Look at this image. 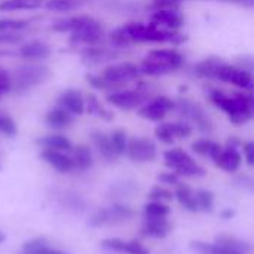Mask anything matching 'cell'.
<instances>
[{"instance_id":"cell-1","label":"cell","mask_w":254,"mask_h":254,"mask_svg":"<svg viewBox=\"0 0 254 254\" xmlns=\"http://www.w3.org/2000/svg\"><path fill=\"white\" fill-rule=\"evenodd\" d=\"M208 100L226 113L234 125H244L254 119V92L228 94L220 89H210Z\"/></svg>"},{"instance_id":"cell-2","label":"cell","mask_w":254,"mask_h":254,"mask_svg":"<svg viewBox=\"0 0 254 254\" xmlns=\"http://www.w3.org/2000/svg\"><path fill=\"white\" fill-rule=\"evenodd\" d=\"M125 33L132 43H171L179 46L188 40V36L176 30H167L155 25L153 22H128L124 25Z\"/></svg>"},{"instance_id":"cell-3","label":"cell","mask_w":254,"mask_h":254,"mask_svg":"<svg viewBox=\"0 0 254 254\" xmlns=\"http://www.w3.org/2000/svg\"><path fill=\"white\" fill-rule=\"evenodd\" d=\"M185 65V57L177 49H152L143 58L140 67L141 74L159 77L180 70Z\"/></svg>"},{"instance_id":"cell-4","label":"cell","mask_w":254,"mask_h":254,"mask_svg":"<svg viewBox=\"0 0 254 254\" xmlns=\"http://www.w3.org/2000/svg\"><path fill=\"white\" fill-rule=\"evenodd\" d=\"M12 94H25L46 83L52 71L48 65L40 63H25L10 71Z\"/></svg>"},{"instance_id":"cell-5","label":"cell","mask_w":254,"mask_h":254,"mask_svg":"<svg viewBox=\"0 0 254 254\" xmlns=\"http://www.w3.org/2000/svg\"><path fill=\"white\" fill-rule=\"evenodd\" d=\"M100 74L109 83L110 92H112V91L122 89L124 85H127L132 80H137L138 76L141 74V71L137 64L124 61V63H113V64L106 65Z\"/></svg>"},{"instance_id":"cell-6","label":"cell","mask_w":254,"mask_h":254,"mask_svg":"<svg viewBox=\"0 0 254 254\" xmlns=\"http://www.w3.org/2000/svg\"><path fill=\"white\" fill-rule=\"evenodd\" d=\"M174 112H177L183 121L193 124L195 128L204 134H210L214 129L213 121L207 115L205 109L201 104H198L196 101H190L188 98H179V100H176Z\"/></svg>"},{"instance_id":"cell-7","label":"cell","mask_w":254,"mask_h":254,"mask_svg":"<svg viewBox=\"0 0 254 254\" xmlns=\"http://www.w3.org/2000/svg\"><path fill=\"white\" fill-rule=\"evenodd\" d=\"M164 161H165V165L179 176H183V177L205 176V170L201 165H198L193 161V158L180 147H174V149L164 152Z\"/></svg>"},{"instance_id":"cell-8","label":"cell","mask_w":254,"mask_h":254,"mask_svg":"<svg viewBox=\"0 0 254 254\" xmlns=\"http://www.w3.org/2000/svg\"><path fill=\"white\" fill-rule=\"evenodd\" d=\"M106 100L109 104L121 109V110H134L140 109L147 100H149V92L138 86L137 89H118L112 91L106 95Z\"/></svg>"},{"instance_id":"cell-9","label":"cell","mask_w":254,"mask_h":254,"mask_svg":"<svg viewBox=\"0 0 254 254\" xmlns=\"http://www.w3.org/2000/svg\"><path fill=\"white\" fill-rule=\"evenodd\" d=\"M134 216V211L122 204H113L109 207H103L97 210L91 217H89V226L92 228H103L109 225H118L122 222L129 220Z\"/></svg>"},{"instance_id":"cell-10","label":"cell","mask_w":254,"mask_h":254,"mask_svg":"<svg viewBox=\"0 0 254 254\" xmlns=\"http://www.w3.org/2000/svg\"><path fill=\"white\" fill-rule=\"evenodd\" d=\"M176 110V100L167 95H156L147 100L138 110L137 115L150 122H162L170 112Z\"/></svg>"},{"instance_id":"cell-11","label":"cell","mask_w":254,"mask_h":254,"mask_svg":"<svg viewBox=\"0 0 254 254\" xmlns=\"http://www.w3.org/2000/svg\"><path fill=\"white\" fill-rule=\"evenodd\" d=\"M216 80L225 82V83H231L237 88H240L241 91H247V92H254V74L240 68L235 64H228L223 63L217 71V77Z\"/></svg>"},{"instance_id":"cell-12","label":"cell","mask_w":254,"mask_h":254,"mask_svg":"<svg viewBox=\"0 0 254 254\" xmlns=\"http://www.w3.org/2000/svg\"><path fill=\"white\" fill-rule=\"evenodd\" d=\"M103 34H104L103 24L94 16H91L79 30L70 34L68 42L73 46H82V48L94 46L103 39Z\"/></svg>"},{"instance_id":"cell-13","label":"cell","mask_w":254,"mask_h":254,"mask_svg":"<svg viewBox=\"0 0 254 254\" xmlns=\"http://www.w3.org/2000/svg\"><path fill=\"white\" fill-rule=\"evenodd\" d=\"M125 155L134 162H152L156 159L158 149L150 138L132 137L128 140V147Z\"/></svg>"},{"instance_id":"cell-14","label":"cell","mask_w":254,"mask_h":254,"mask_svg":"<svg viewBox=\"0 0 254 254\" xmlns=\"http://www.w3.org/2000/svg\"><path fill=\"white\" fill-rule=\"evenodd\" d=\"M16 55L28 63H39V61L48 60L52 55V48L51 45L39 39L25 40L19 45Z\"/></svg>"},{"instance_id":"cell-15","label":"cell","mask_w":254,"mask_h":254,"mask_svg":"<svg viewBox=\"0 0 254 254\" xmlns=\"http://www.w3.org/2000/svg\"><path fill=\"white\" fill-rule=\"evenodd\" d=\"M57 106L65 109L73 116H80L86 112V97L76 88H67L58 94Z\"/></svg>"},{"instance_id":"cell-16","label":"cell","mask_w":254,"mask_h":254,"mask_svg":"<svg viewBox=\"0 0 254 254\" xmlns=\"http://www.w3.org/2000/svg\"><path fill=\"white\" fill-rule=\"evenodd\" d=\"M150 22L167 30L179 31L185 25V16L177 7H156L150 15Z\"/></svg>"},{"instance_id":"cell-17","label":"cell","mask_w":254,"mask_h":254,"mask_svg":"<svg viewBox=\"0 0 254 254\" xmlns=\"http://www.w3.org/2000/svg\"><path fill=\"white\" fill-rule=\"evenodd\" d=\"M40 158L43 162H46L54 171L60 174H68L74 171V162L71 155L65 152H58V150H49V149H42Z\"/></svg>"},{"instance_id":"cell-18","label":"cell","mask_w":254,"mask_h":254,"mask_svg":"<svg viewBox=\"0 0 254 254\" xmlns=\"http://www.w3.org/2000/svg\"><path fill=\"white\" fill-rule=\"evenodd\" d=\"M43 122L48 128H51L54 131H63L74 124V116L70 112H67L65 109L55 106L45 113Z\"/></svg>"},{"instance_id":"cell-19","label":"cell","mask_w":254,"mask_h":254,"mask_svg":"<svg viewBox=\"0 0 254 254\" xmlns=\"http://www.w3.org/2000/svg\"><path fill=\"white\" fill-rule=\"evenodd\" d=\"M101 249L112 253L149 254V250L138 241H124L121 238H107L101 241Z\"/></svg>"},{"instance_id":"cell-20","label":"cell","mask_w":254,"mask_h":254,"mask_svg":"<svg viewBox=\"0 0 254 254\" xmlns=\"http://www.w3.org/2000/svg\"><path fill=\"white\" fill-rule=\"evenodd\" d=\"M89 138H91V143L94 144V147L97 149V152L100 153V156L103 159L113 162L119 158L115 147H113L110 134H106L104 131H100V129H92L89 134Z\"/></svg>"},{"instance_id":"cell-21","label":"cell","mask_w":254,"mask_h":254,"mask_svg":"<svg viewBox=\"0 0 254 254\" xmlns=\"http://www.w3.org/2000/svg\"><path fill=\"white\" fill-rule=\"evenodd\" d=\"M36 144L40 146L42 149L58 150V152H65V153H71V150L74 147L71 140L68 137H65L64 134H60V132L42 135L36 140Z\"/></svg>"},{"instance_id":"cell-22","label":"cell","mask_w":254,"mask_h":254,"mask_svg":"<svg viewBox=\"0 0 254 254\" xmlns=\"http://www.w3.org/2000/svg\"><path fill=\"white\" fill-rule=\"evenodd\" d=\"M173 229V225L168 222L167 217H150L146 216L144 225H143V235L152 237V238H165Z\"/></svg>"},{"instance_id":"cell-23","label":"cell","mask_w":254,"mask_h":254,"mask_svg":"<svg viewBox=\"0 0 254 254\" xmlns=\"http://www.w3.org/2000/svg\"><path fill=\"white\" fill-rule=\"evenodd\" d=\"M216 167L222 168L226 173H235L240 170L243 164V155L240 153V149L234 147H223L219 158L214 161Z\"/></svg>"},{"instance_id":"cell-24","label":"cell","mask_w":254,"mask_h":254,"mask_svg":"<svg viewBox=\"0 0 254 254\" xmlns=\"http://www.w3.org/2000/svg\"><path fill=\"white\" fill-rule=\"evenodd\" d=\"M18 254H70L65 253L61 249H57L54 246L49 244V241L46 238L37 237V238H31L28 241H25Z\"/></svg>"},{"instance_id":"cell-25","label":"cell","mask_w":254,"mask_h":254,"mask_svg":"<svg viewBox=\"0 0 254 254\" xmlns=\"http://www.w3.org/2000/svg\"><path fill=\"white\" fill-rule=\"evenodd\" d=\"M225 63L223 58L220 57H208V58H204L201 60L199 63H196L193 65V73L198 76V77H202V79H214L217 77V71L220 68V65Z\"/></svg>"},{"instance_id":"cell-26","label":"cell","mask_w":254,"mask_h":254,"mask_svg":"<svg viewBox=\"0 0 254 254\" xmlns=\"http://www.w3.org/2000/svg\"><path fill=\"white\" fill-rule=\"evenodd\" d=\"M91 16L89 15H70V16H64V18H58L52 22L51 28L57 33H68L71 34L73 31L79 30Z\"/></svg>"},{"instance_id":"cell-27","label":"cell","mask_w":254,"mask_h":254,"mask_svg":"<svg viewBox=\"0 0 254 254\" xmlns=\"http://www.w3.org/2000/svg\"><path fill=\"white\" fill-rule=\"evenodd\" d=\"M118 57V54L110 48H98V46H86L82 51V60L88 64H100L104 61H112Z\"/></svg>"},{"instance_id":"cell-28","label":"cell","mask_w":254,"mask_h":254,"mask_svg":"<svg viewBox=\"0 0 254 254\" xmlns=\"http://www.w3.org/2000/svg\"><path fill=\"white\" fill-rule=\"evenodd\" d=\"M71 158L74 162V170L77 171H86L94 164V155L92 149L88 144H77L71 150Z\"/></svg>"},{"instance_id":"cell-29","label":"cell","mask_w":254,"mask_h":254,"mask_svg":"<svg viewBox=\"0 0 254 254\" xmlns=\"http://www.w3.org/2000/svg\"><path fill=\"white\" fill-rule=\"evenodd\" d=\"M176 198L177 201L190 213H198L199 211V205H198V199H196V193L192 190V188H189L188 185L179 183L176 186Z\"/></svg>"},{"instance_id":"cell-30","label":"cell","mask_w":254,"mask_h":254,"mask_svg":"<svg viewBox=\"0 0 254 254\" xmlns=\"http://www.w3.org/2000/svg\"><path fill=\"white\" fill-rule=\"evenodd\" d=\"M45 0H1L0 12H18V10H36L42 7Z\"/></svg>"},{"instance_id":"cell-31","label":"cell","mask_w":254,"mask_h":254,"mask_svg":"<svg viewBox=\"0 0 254 254\" xmlns=\"http://www.w3.org/2000/svg\"><path fill=\"white\" fill-rule=\"evenodd\" d=\"M190 247L199 254H243L225 244L220 243H204V241H192Z\"/></svg>"},{"instance_id":"cell-32","label":"cell","mask_w":254,"mask_h":254,"mask_svg":"<svg viewBox=\"0 0 254 254\" xmlns=\"http://www.w3.org/2000/svg\"><path fill=\"white\" fill-rule=\"evenodd\" d=\"M83 6V0H45L43 7L54 13L74 12Z\"/></svg>"},{"instance_id":"cell-33","label":"cell","mask_w":254,"mask_h":254,"mask_svg":"<svg viewBox=\"0 0 254 254\" xmlns=\"http://www.w3.org/2000/svg\"><path fill=\"white\" fill-rule=\"evenodd\" d=\"M86 112L89 115L98 116V118H101L104 121H112L113 119V113L110 110H107L100 103V100L97 98V95H94V94H88L86 95Z\"/></svg>"},{"instance_id":"cell-34","label":"cell","mask_w":254,"mask_h":254,"mask_svg":"<svg viewBox=\"0 0 254 254\" xmlns=\"http://www.w3.org/2000/svg\"><path fill=\"white\" fill-rule=\"evenodd\" d=\"M28 27H30L28 19L0 18V33H22Z\"/></svg>"},{"instance_id":"cell-35","label":"cell","mask_w":254,"mask_h":254,"mask_svg":"<svg viewBox=\"0 0 254 254\" xmlns=\"http://www.w3.org/2000/svg\"><path fill=\"white\" fill-rule=\"evenodd\" d=\"M60 204L64 208L71 210L74 213H82L85 210V201H83V198H80L79 195L71 193V192L61 193L60 195Z\"/></svg>"},{"instance_id":"cell-36","label":"cell","mask_w":254,"mask_h":254,"mask_svg":"<svg viewBox=\"0 0 254 254\" xmlns=\"http://www.w3.org/2000/svg\"><path fill=\"white\" fill-rule=\"evenodd\" d=\"M110 138H112V143H113V147L118 153V156H122L127 153V147H128V135L125 132V129L122 128H118L115 129L112 134H110Z\"/></svg>"},{"instance_id":"cell-37","label":"cell","mask_w":254,"mask_h":254,"mask_svg":"<svg viewBox=\"0 0 254 254\" xmlns=\"http://www.w3.org/2000/svg\"><path fill=\"white\" fill-rule=\"evenodd\" d=\"M155 137L164 144H173L176 141V135L173 132L171 122H159V125L155 128Z\"/></svg>"},{"instance_id":"cell-38","label":"cell","mask_w":254,"mask_h":254,"mask_svg":"<svg viewBox=\"0 0 254 254\" xmlns=\"http://www.w3.org/2000/svg\"><path fill=\"white\" fill-rule=\"evenodd\" d=\"M171 213V208L161 201H150L144 205V214L150 217H167Z\"/></svg>"},{"instance_id":"cell-39","label":"cell","mask_w":254,"mask_h":254,"mask_svg":"<svg viewBox=\"0 0 254 254\" xmlns=\"http://www.w3.org/2000/svg\"><path fill=\"white\" fill-rule=\"evenodd\" d=\"M196 199H198L199 211H205V213L213 211V207H214V195H213V192L201 189V190L196 192Z\"/></svg>"},{"instance_id":"cell-40","label":"cell","mask_w":254,"mask_h":254,"mask_svg":"<svg viewBox=\"0 0 254 254\" xmlns=\"http://www.w3.org/2000/svg\"><path fill=\"white\" fill-rule=\"evenodd\" d=\"M0 134L4 137H15L18 134V125L9 115L0 113Z\"/></svg>"},{"instance_id":"cell-41","label":"cell","mask_w":254,"mask_h":254,"mask_svg":"<svg viewBox=\"0 0 254 254\" xmlns=\"http://www.w3.org/2000/svg\"><path fill=\"white\" fill-rule=\"evenodd\" d=\"M171 127H173V132L176 135V140H183V138H188L192 135L193 132V127L192 124H189L188 121H177V122H171Z\"/></svg>"},{"instance_id":"cell-42","label":"cell","mask_w":254,"mask_h":254,"mask_svg":"<svg viewBox=\"0 0 254 254\" xmlns=\"http://www.w3.org/2000/svg\"><path fill=\"white\" fill-rule=\"evenodd\" d=\"M213 147H214V141L208 138H198L192 143V150L201 156H210Z\"/></svg>"},{"instance_id":"cell-43","label":"cell","mask_w":254,"mask_h":254,"mask_svg":"<svg viewBox=\"0 0 254 254\" xmlns=\"http://www.w3.org/2000/svg\"><path fill=\"white\" fill-rule=\"evenodd\" d=\"M86 82L89 83V86H92L94 89H98V91H106V92H110V86L109 83L101 77V74H95V73H88L86 74Z\"/></svg>"},{"instance_id":"cell-44","label":"cell","mask_w":254,"mask_h":254,"mask_svg":"<svg viewBox=\"0 0 254 254\" xmlns=\"http://www.w3.org/2000/svg\"><path fill=\"white\" fill-rule=\"evenodd\" d=\"M173 198H174V195L168 189H165L162 186H155L149 192V199L150 201H161V202H164V201H171Z\"/></svg>"},{"instance_id":"cell-45","label":"cell","mask_w":254,"mask_h":254,"mask_svg":"<svg viewBox=\"0 0 254 254\" xmlns=\"http://www.w3.org/2000/svg\"><path fill=\"white\" fill-rule=\"evenodd\" d=\"M24 42L22 33H0V48L21 45Z\"/></svg>"},{"instance_id":"cell-46","label":"cell","mask_w":254,"mask_h":254,"mask_svg":"<svg viewBox=\"0 0 254 254\" xmlns=\"http://www.w3.org/2000/svg\"><path fill=\"white\" fill-rule=\"evenodd\" d=\"M12 92V76L10 71L0 65V94H9Z\"/></svg>"},{"instance_id":"cell-47","label":"cell","mask_w":254,"mask_h":254,"mask_svg":"<svg viewBox=\"0 0 254 254\" xmlns=\"http://www.w3.org/2000/svg\"><path fill=\"white\" fill-rule=\"evenodd\" d=\"M235 65H238L240 68L249 71L254 74V55L246 54V55H240L235 58Z\"/></svg>"},{"instance_id":"cell-48","label":"cell","mask_w":254,"mask_h":254,"mask_svg":"<svg viewBox=\"0 0 254 254\" xmlns=\"http://www.w3.org/2000/svg\"><path fill=\"white\" fill-rule=\"evenodd\" d=\"M243 152H244V158L249 167L254 168V141H247L243 144Z\"/></svg>"},{"instance_id":"cell-49","label":"cell","mask_w":254,"mask_h":254,"mask_svg":"<svg viewBox=\"0 0 254 254\" xmlns=\"http://www.w3.org/2000/svg\"><path fill=\"white\" fill-rule=\"evenodd\" d=\"M158 180L164 185H174V186H177L180 183L179 174H176V173H161L158 176Z\"/></svg>"},{"instance_id":"cell-50","label":"cell","mask_w":254,"mask_h":254,"mask_svg":"<svg viewBox=\"0 0 254 254\" xmlns=\"http://www.w3.org/2000/svg\"><path fill=\"white\" fill-rule=\"evenodd\" d=\"M182 1H188V0H153V4L156 7H176Z\"/></svg>"},{"instance_id":"cell-51","label":"cell","mask_w":254,"mask_h":254,"mask_svg":"<svg viewBox=\"0 0 254 254\" xmlns=\"http://www.w3.org/2000/svg\"><path fill=\"white\" fill-rule=\"evenodd\" d=\"M243 144L244 143L240 138H237V137H231L226 141V147H234V149H240V147H243Z\"/></svg>"},{"instance_id":"cell-52","label":"cell","mask_w":254,"mask_h":254,"mask_svg":"<svg viewBox=\"0 0 254 254\" xmlns=\"http://www.w3.org/2000/svg\"><path fill=\"white\" fill-rule=\"evenodd\" d=\"M222 1H231V3H237V4H243V6H249V7L254 6V0H222Z\"/></svg>"},{"instance_id":"cell-53","label":"cell","mask_w":254,"mask_h":254,"mask_svg":"<svg viewBox=\"0 0 254 254\" xmlns=\"http://www.w3.org/2000/svg\"><path fill=\"white\" fill-rule=\"evenodd\" d=\"M222 219H225V220H229V219H232L234 216H235V211L232 210V208H226V210H223L222 211Z\"/></svg>"},{"instance_id":"cell-54","label":"cell","mask_w":254,"mask_h":254,"mask_svg":"<svg viewBox=\"0 0 254 254\" xmlns=\"http://www.w3.org/2000/svg\"><path fill=\"white\" fill-rule=\"evenodd\" d=\"M13 55H16V52H12L9 48H0V60L6 57H13Z\"/></svg>"},{"instance_id":"cell-55","label":"cell","mask_w":254,"mask_h":254,"mask_svg":"<svg viewBox=\"0 0 254 254\" xmlns=\"http://www.w3.org/2000/svg\"><path fill=\"white\" fill-rule=\"evenodd\" d=\"M4 241H6V235H4V232H1V231H0V246H1Z\"/></svg>"},{"instance_id":"cell-56","label":"cell","mask_w":254,"mask_h":254,"mask_svg":"<svg viewBox=\"0 0 254 254\" xmlns=\"http://www.w3.org/2000/svg\"><path fill=\"white\" fill-rule=\"evenodd\" d=\"M1 97H3V95H1V94H0V100H1Z\"/></svg>"}]
</instances>
